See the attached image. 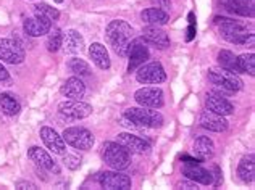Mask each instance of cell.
<instances>
[{"mask_svg":"<svg viewBox=\"0 0 255 190\" xmlns=\"http://www.w3.org/2000/svg\"><path fill=\"white\" fill-rule=\"evenodd\" d=\"M0 60L8 65H19L24 60L23 45L15 39H0Z\"/></svg>","mask_w":255,"mask_h":190,"instance_id":"cell-8","label":"cell"},{"mask_svg":"<svg viewBox=\"0 0 255 190\" xmlns=\"http://www.w3.org/2000/svg\"><path fill=\"white\" fill-rule=\"evenodd\" d=\"M218 62H220L221 68H225V70H230L236 74L241 73L239 68H238V63H236V55L230 50H221L218 53Z\"/></svg>","mask_w":255,"mask_h":190,"instance_id":"cell-30","label":"cell"},{"mask_svg":"<svg viewBox=\"0 0 255 190\" xmlns=\"http://www.w3.org/2000/svg\"><path fill=\"white\" fill-rule=\"evenodd\" d=\"M100 186L109 190H128L131 189V178L118 171H105L99 178Z\"/></svg>","mask_w":255,"mask_h":190,"instance_id":"cell-12","label":"cell"},{"mask_svg":"<svg viewBox=\"0 0 255 190\" xmlns=\"http://www.w3.org/2000/svg\"><path fill=\"white\" fill-rule=\"evenodd\" d=\"M126 57L129 58V63H128V71L132 73V71H136L139 66H142L147 60H149V50H147V47L140 42V39H136V40H131Z\"/></svg>","mask_w":255,"mask_h":190,"instance_id":"cell-11","label":"cell"},{"mask_svg":"<svg viewBox=\"0 0 255 190\" xmlns=\"http://www.w3.org/2000/svg\"><path fill=\"white\" fill-rule=\"evenodd\" d=\"M16 189H19V190H26V189H29V190H34V189H37L32 182H28V181H19V182H16Z\"/></svg>","mask_w":255,"mask_h":190,"instance_id":"cell-36","label":"cell"},{"mask_svg":"<svg viewBox=\"0 0 255 190\" xmlns=\"http://www.w3.org/2000/svg\"><path fill=\"white\" fill-rule=\"evenodd\" d=\"M60 92H62V95H65L66 98L79 100V98L84 97L86 86L79 78H70V79L65 81L62 87H60Z\"/></svg>","mask_w":255,"mask_h":190,"instance_id":"cell-21","label":"cell"},{"mask_svg":"<svg viewBox=\"0 0 255 190\" xmlns=\"http://www.w3.org/2000/svg\"><path fill=\"white\" fill-rule=\"evenodd\" d=\"M125 118H128L136 127H160L163 124V116L155 108H128L125 111Z\"/></svg>","mask_w":255,"mask_h":190,"instance_id":"cell-4","label":"cell"},{"mask_svg":"<svg viewBox=\"0 0 255 190\" xmlns=\"http://www.w3.org/2000/svg\"><path fill=\"white\" fill-rule=\"evenodd\" d=\"M8 79H10V74H8V71H6V68L2 65V62H0V83L8 81Z\"/></svg>","mask_w":255,"mask_h":190,"instance_id":"cell-39","label":"cell"},{"mask_svg":"<svg viewBox=\"0 0 255 190\" xmlns=\"http://www.w3.org/2000/svg\"><path fill=\"white\" fill-rule=\"evenodd\" d=\"M134 98L140 105V106H147V108H162L165 103V97H163V91L160 87H144V89H139L134 94Z\"/></svg>","mask_w":255,"mask_h":190,"instance_id":"cell-9","label":"cell"},{"mask_svg":"<svg viewBox=\"0 0 255 190\" xmlns=\"http://www.w3.org/2000/svg\"><path fill=\"white\" fill-rule=\"evenodd\" d=\"M34 11L47 16V18L50 19V21H55V19L60 18L58 10L53 8V6H50V5H47V3H37V5H34Z\"/></svg>","mask_w":255,"mask_h":190,"instance_id":"cell-33","label":"cell"},{"mask_svg":"<svg viewBox=\"0 0 255 190\" xmlns=\"http://www.w3.org/2000/svg\"><path fill=\"white\" fill-rule=\"evenodd\" d=\"M179 187H183V189H197V182H194V181H191V182H181Z\"/></svg>","mask_w":255,"mask_h":190,"instance_id":"cell-41","label":"cell"},{"mask_svg":"<svg viewBox=\"0 0 255 190\" xmlns=\"http://www.w3.org/2000/svg\"><path fill=\"white\" fill-rule=\"evenodd\" d=\"M70 70L75 74H78V76H89L91 74V66L81 58L70 60Z\"/></svg>","mask_w":255,"mask_h":190,"instance_id":"cell-32","label":"cell"},{"mask_svg":"<svg viewBox=\"0 0 255 190\" xmlns=\"http://www.w3.org/2000/svg\"><path fill=\"white\" fill-rule=\"evenodd\" d=\"M192 152L194 155L202 161V160H209L213 157L215 153V145L213 142L209 139V137H204V135H200L196 140H194V145H192Z\"/></svg>","mask_w":255,"mask_h":190,"instance_id":"cell-26","label":"cell"},{"mask_svg":"<svg viewBox=\"0 0 255 190\" xmlns=\"http://www.w3.org/2000/svg\"><path fill=\"white\" fill-rule=\"evenodd\" d=\"M200 124H202L204 129H209L212 132H223L228 127L226 119L221 116V114H217L210 110H207L200 114Z\"/></svg>","mask_w":255,"mask_h":190,"instance_id":"cell-19","label":"cell"},{"mask_svg":"<svg viewBox=\"0 0 255 190\" xmlns=\"http://www.w3.org/2000/svg\"><path fill=\"white\" fill-rule=\"evenodd\" d=\"M236 63L241 73H247L254 76L255 74V55L254 53H243V55L236 57Z\"/></svg>","mask_w":255,"mask_h":190,"instance_id":"cell-29","label":"cell"},{"mask_svg":"<svg viewBox=\"0 0 255 190\" xmlns=\"http://www.w3.org/2000/svg\"><path fill=\"white\" fill-rule=\"evenodd\" d=\"M238 176L239 179L249 184V182L254 181V176H255V158H254V153L247 155L243 160L239 161V166H238Z\"/></svg>","mask_w":255,"mask_h":190,"instance_id":"cell-27","label":"cell"},{"mask_svg":"<svg viewBox=\"0 0 255 190\" xmlns=\"http://www.w3.org/2000/svg\"><path fill=\"white\" fill-rule=\"evenodd\" d=\"M194 37H196V18H194V13H189V28H187L186 40L191 42Z\"/></svg>","mask_w":255,"mask_h":190,"instance_id":"cell-35","label":"cell"},{"mask_svg":"<svg viewBox=\"0 0 255 190\" xmlns=\"http://www.w3.org/2000/svg\"><path fill=\"white\" fill-rule=\"evenodd\" d=\"M53 2H57V3H62V2H63V0H53Z\"/></svg>","mask_w":255,"mask_h":190,"instance_id":"cell-42","label":"cell"},{"mask_svg":"<svg viewBox=\"0 0 255 190\" xmlns=\"http://www.w3.org/2000/svg\"><path fill=\"white\" fill-rule=\"evenodd\" d=\"M28 157H29V160L34 161L37 166H41L42 169L58 173V166L55 165V161L52 160V157L44 150V148H41V147H31L29 150H28Z\"/></svg>","mask_w":255,"mask_h":190,"instance_id":"cell-18","label":"cell"},{"mask_svg":"<svg viewBox=\"0 0 255 190\" xmlns=\"http://www.w3.org/2000/svg\"><path fill=\"white\" fill-rule=\"evenodd\" d=\"M221 5L228 11L241 16H254V0H221Z\"/></svg>","mask_w":255,"mask_h":190,"instance_id":"cell-22","label":"cell"},{"mask_svg":"<svg viewBox=\"0 0 255 190\" xmlns=\"http://www.w3.org/2000/svg\"><path fill=\"white\" fill-rule=\"evenodd\" d=\"M213 173H215V178H217V181L213 182V186H215V187H220V186H221V182H223V174H221V171H220V168H218V166H213Z\"/></svg>","mask_w":255,"mask_h":190,"instance_id":"cell-37","label":"cell"},{"mask_svg":"<svg viewBox=\"0 0 255 190\" xmlns=\"http://www.w3.org/2000/svg\"><path fill=\"white\" fill-rule=\"evenodd\" d=\"M0 108H2V111L6 116H16L19 110H21V105H19V101L13 95L2 94L0 95Z\"/></svg>","mask_w":255,"mask_h":190,"instance_id":"cell-28","label":"cell"},{"mask_svg":"<svg viewBox=\"0 0 255 190\" xmlns=\"http://www.w3.org/2000/svg\"><path fill=\"white\" fill-rule=\"evenodd\" d=\"M47 34H49V36H47V40H45L47 50H49V52H57L60 47H62V42H63L62 31L55 28L53 31H49Z\"/></svg>","mask_w":255,"mask_h":190,"instance_id":"cell-31","label":"cell"},{"mask_svg":"<svg viewBox=\"0 0 255 190\" xmlns=\"http://www.w3.org/2000/svg\"><path fill=\"white\" fill-rule=\"evenodd\" d=\"M142 39L145 42L155 45L157 49H166V47H170L168 34H166L163 29H160L158 26H147V28H144Z\"/></svg>","mask_w":255,"mask_h":190,"instance_id":"cell-17","label":"cell"},{"mask_svg":"<svg viewBox=\"0 0 255 190\" xmlns=\"http://www.w3.org/2000/svg\"><path fill=\"white\" fill-rule=\"evenodd\" d=\"M153 3H155L158 8H162V10H165V11H168V8L171 6V2L170 0H152Z\"/></svg>","mask_w":255,"mask_h":190,"instance_id":"cell-38","label":"cell"},{"mask_svg":"<svg viewBox=\"0 0 255 190\" xmlns=\"http://www.w3.org/2000/svg\"><path fill=\"white\" fill-rule=\"evenodd\" d=\"M136 79L140 84H160L166 79V73L163 70L162 63L152 62L140 68L136 74Z\"/></svg>","mask_w":255,"mask_h":190,"instance_id":"cell-10","label":"cell"},{"mask_svg":"<svg viewBox=\"0 0 255 190\" xmlns=\"http://www.w3.org/2000/svg\"><path fill=\"white\" fill-rule=\"evenodd\" d=\"M140 19L149 26H162L170 21V15L168 11L158 8V6H153V8H147L140 13Z\"/></svg>","mask_w":255,"mask_h":190,"instance_id":"cell-23","label":"cell"},{"mask_svg":"<svg viewBox=\"0 0 255 190\" xmlns=\"http://www.w3.org/2000/svg\"><path fill=\"white\" fill-rule=\"evenodd\" d=\"M100 155H102L104 161L110 168L117 169V171H123L131 163V155L123 145H120L118 142H105L100 147Z\"/></svg>","mask_w":255,"mask_h":190,"instance_id":"cell-3","label":"cell"},{"mask_svg":"<svg viewBox=\"0 0 255 190\" xmlns=\"http://www.w3.org/2000/svg\"><path fill=\"white\" fill-rule=\"evenodd\" d=\"M63 163L68 169H73V171H75V169L81 166V158L76 157V155H63Z\"/></svg>","mask_w":255,"mask_h":190,"instance_id":"cell-34","label":"cell"},{"mask_svg":"<svg viewBox=\"0 0 255 190\" xmlns=\"http://www.w3.org/2000/svg\"><path fill=\"white\" fill-rule=\"evenodd\" d=\"M181 160H183L186 165H197V163H200L199 158H191V157H187V155H184V157H181Z\"/></svg>","mask_w":255,"mask_h":190,"instance_id":"cell-40","label":"cell"},{"mask_svg":"<svg viewBox=\"0 0 255 190\" xmlns=\"http://www.w3.org/2000/svg\"><path fill=\"white\" fill-rule=\"evenodd\" d=\"M65 144L78 150H91L94 145V135L84 127H66L63 132Z\"/></svg>","mask_w":255,"mask_h":190,"instance_id":"cell-6","label":"cell"},{"mask_svg":"<svg viewBox=\"0 0 255 190\" xmlns=\"http://www.w3.org/2000/svg\"><path fill=\"white\" fill-rule=\"evenodd\" d=\"M118 144L123 145L128 152L132 153H145L150 150V145L142 137H137L134 134H128V132H122L118 134Z\"/></svg>","mask_w":255,"mask_h":190,"instance_id":"cell-16","label":"cell"},{"mask_svg":"<svg viewBox=\"0 0 255 190\" xmlns=\"http://www.w3.org/2000/svg\"><path fill=\"white\" fill-rule=\"evenodd\" d=\"M41 139L45 144V147L55 155H65L66 152V144L63 137H60V134L57 131H53L52 127H42L41 129Z\"/></svg>","mask_w":255,"mask_h":190,"instance_id":"cell-15","label":"cell"},{"mask_svg":"<svg viewBox=\"0 0 255 190\" xmlns=\"http://www.w3.org/2000/svg\"><path fill=\"white\" fill-rule=\"evenodd\" d=\"M89 55L92 58V62L96 63V66H99L100 70H109L110 68V55H109V50L105 49V45L94 42L89 47Z\"/></svg>","mask_w":255,"mask_h":190,"instance_id":"cell-25","label":"cell"},{"mask_svg":"<svg viewBox=\"0 0 255 190\" xmlns=\"http://www.w3.org/2000/svg\"><path fill=\"white\" fill-rule=\"evenodd\" d=\"M215 24L220 28L221 37L231 44L246 45L247 42H254V34L246 28L244 24L234 21L231 18H215Z\"/></svg>","mask_w":255,"mask_h":190,"instance_id":"cell-2","label":"cell"},{"mask_svg":"<svg viewBox=\"0 0 255 190\" xmlns=\"http://www.w3.org/2000/svg\"><path fill=\"white\" fill-rule=\"evenodd\" d=\"M205 105H207V110H210L217 114H221V116H228V114H233V111H234V106L231 101L225 98L223 95L218 92H210L207 95Z\"/></svg>","mask_w":255,"mask_h":190,"instance_id":"cell-14","label":"cell"},{"mask_svg":"<svg viewBox=\"0 0 255 190\" xmlns=\"http://www.w3.org/2000/svg\"><path fill=\"white\" fill-rule=\"evenodd\" d=\"M62 45H65L66 53H81L84 50V39L76 29H70L65 32Z\"/></svg>","mask_w":255,"mask_h":190,"instance_id":"cell-24","label":"cell"},{"mask_svg":"<svg viewBox=\"0 0 255 190\" xmlns=\"http://www.w3.org/2000/svg\"><path fill=\"white\" fill-rule=\"evenodd\" d=\"M60 116L65 119H84L92 113V106L81 100H66L58 105Z\"/></svg>","mask_w":255,"mask_h":190,"instance_id":"cell-7","label":"cell"},{"mask_svg":"<svg viewBox=\"0 0 255 190\" xmlns=\"http://www.w3.org/2000/svg\"><path fill=\"white\" fill-rule=\"evenodd\" d=\"M183 174L189 181L199 182V184H204V186H210L213 182L212 173L207 171V169H204V168H200L199 163H197V165H184Z\"/></svg>","mask_w":255,"mask_h":190,"instance_id":"cell-20","label":"cell"},{"mask_svg":"<svg viewBox=\"0 0 255 190\" xmlns=\"http://www.w3.org/2000/svg\"><path fill=\"white\" fill-rule=\"evenodd\" d=\"M23 29L26 32V36L39 37V36H44V34H47L52 29V21L47 16L41 15V13L34 11V18L24 19Z\"/></svg>","mask_w":255,"mask_h":190,"instance_id":"cell-13","label":"cell"},{"mask_svg":"<svg viewBox=\"0 0 255 190\" xmlns=\"http://www.w3.org/2000/svg\"><path fill=\"white\" fill-rule=\"evenodd\" d=\"M105 37L120 57H126L132 40V28L123 19H115L107 26Z\"/></svg>","mask_w":255,"mask_h":190,"instance_id":"cell-1","label":"cell"},{"mask_svg":"<svg viewBox=\"0 0 255 190\" xmlns=\"http://www.w3.org/2000/svg\"><path fill=\"white\" fill-rule=\"evenodd\" d=\"M209 79L212 81V84L221 87V91H226V92L241 91L244 86L243 79H241L236 73L225 70V68H210Z\"/></svg>","mask_w":255,"mask_h":190,"instance_id":"cell-5","label":"cell"}]
</instances>
